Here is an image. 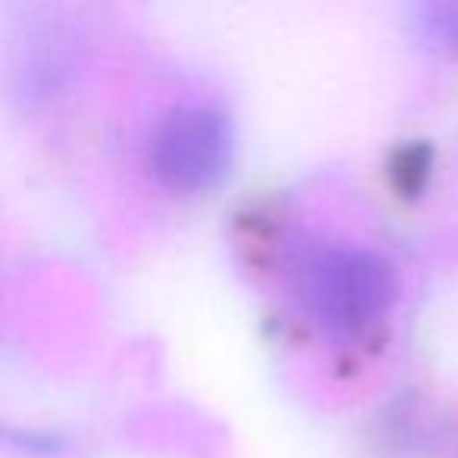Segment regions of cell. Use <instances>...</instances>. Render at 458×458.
I'll return each instance as SVG.
<instances>
[{"label": "cell", "instance_id": "cell-2", "mask_svg": "<svg viewBox=\"0 0 458 458\" xmlns=\"http://www.w3.org/2000/svg\"><path fill=\"white\" fill-rule=\"evenodd\" d=\"M233 132L210 107H182L157 126L151 139V170L173 191L210 189L226 173Z\"/></svg>", "mask_w": 458, "mask_h": 458}, {"label": "cell", "instance_id": "cell-3", "mask_svg": "<svg viewBox=\"0 0 458 458\" xmlns=\"http://www.w3.org/2000/svg\"><path fill=\"white\" fill-rule=\"evenodd\" d=\"M418 29L427 45L458 54V0H420Z\"/></svg>", "mask_w": 458, "mask_h": 458}, {"label": "cell", "instance_id": "cell-1", "mask_svg": "<svg viewBox=\"0 0 458 458\" xmlns=\"http://www.w3.org/2000/svg\"><path fill=\"white\" fill-rule=\"evenodd\" d=\"M299 301L324 330L355 336L383 318L395 301L393 264L368 249L333 245L318 249L299 264Z\"/></svg>", "mask_w": 458, "mask_h": 458}]
</instances>
